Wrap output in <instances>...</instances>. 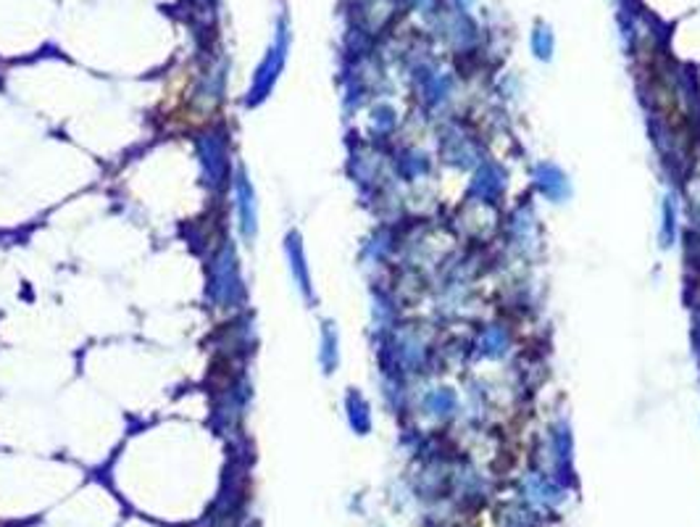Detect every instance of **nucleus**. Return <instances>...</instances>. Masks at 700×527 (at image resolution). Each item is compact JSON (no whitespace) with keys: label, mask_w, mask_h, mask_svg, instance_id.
I'll list each match as a JSON object with an SVG mask.
<instances>
[{"label":"nucleus","mask_w":700,"mask_h":527,"mask_svg":"<svg viewBox=\"0 0 700 527\" xmlns=\"http://www.w3.org/2000/svg\"><path fill=\"white\" fill-rule=\"evenodd\" d=\"M245 287H242V277H240V267H237V256H234L232 245H224L222 253L214 261V280H211V295L214 301L224 303V306H234L242 298Z\"/></svg>","instance_id":"f257e3e1"},{"label":"nucleus","mask_w":700,"mask_h":527,"mask_svg":"<svg viewBox=\"0 0 700 527\" xmlns=\"http://www.w3.org/2000/svg\"><path fill=\"white\" fill-rule=\"evenodd\" d=\"M200 162H203V174H206V182L211 188H219L227 177V143L222 135L216 132H208L200 137Z\"/></svg>","instance_id":"f03ea898"},{"label":"nucleus","mask_w":700,"mask_h":527,"mask_svg":"<svg viewBox=\"0 0 700 527\" xmlns=\"http://www.w3.org/2000/svg\"><path fill=\"white\" fill-rule=\"evenodd\" d=\"M282 61H284V45L279 42L276 48H272V50H269L267 61L258 66V75H256V80H253L250 90H248V98H245V103H248V106H258L261 101H267V98H269L274 82H276L279 72H282Z\"/></svg>","instance_id":"7ed1b4c3"},{"label":"nucleus","mask_w":700,"mask_h":527,"mask_svg":"<svg viewBox=\"0 0 700 527\" xmlns=\"http://www.w3.org/2000/svg\"><path fill=\"white\" fill-rule=\"evenodd\" d=\"M234 190H237V208H240V227L245 238H256L258 233V203H256V193L250 180L245 177V171H237L234 180Z\"/></svg>","instance_id":"20e7f679"},{"label":"nucleus","mask_w":700,"mask_h":527,"mask_svg":"<svg viewBox=\"0 0 700 527\" xmlns=\"http://www.w3.org/2000/svg\"><path fill=\"white\" fill-rule=\"evenodd\" d=\"M535 185L545 198L561 203L569 198V180L566 174L553 163H538L535 166Z\"/></svg>","instance_id":"39448f33"},{"label":"nucleus","mask_w":700,"mask_h":527,"mask_svg":"<svg viewBox=\"0 0 700 527\" xmlns=\"http://www.w3.org/2000/svg\"><path fill=\"white\" fill-rule=\"evenodd\" d=\"M287 259H290V272H293V280L298 283L301 293L311 301L313 298V287H311V275H309V264H306V253H303V241L298 233H290L287 235Z\"/></svg>","instance_id":"423d86ee"},{"label":"nucleus","mask_w":700,"mask_h":527,"mask_svg":"<svg viewBox=\"0 0 700 527\" xmlns=\"http://www.w3.org/2000/svg\"><path fill=\"white\" fill-rule=\"evenodd\" d=\"M503 188H506V177H503L501 166H495V163L482 166V169L474 174V182H471V193L479 196V198H485L487 203L495 201V198L503 193Z\"/></svg>","instance_id":"0eeeda50"},{"label":"nucleus","mask_w":700,"mask_h":527,"mask_svg":"<svg viewBox=\"0 0 700 527\" xmlns=\"http://www.w3.org/2000/svg\"><path fill=\"white\" fill-rule=\"evenodd\" d=\"M319 359H321V366H324L327 374L335 372L340 354H337V329L332 322L321 327V354H319Z\"/></svg>","instance_id":"6e6552de"},{"label":"nucleus","mask_w":700,"mask_h":527,"mask_svg":"<svg viewBox=\"0 0 700 527\" xmlns=\"http://www.w3.org/2000/svg\"><path fill=\"white\" fill-rule=\"evenodd\" d=\"M346 406H348V419H350V425H353V430H358L361 435L363 433H369V427H372V414H369V404H366V399L361 396V393H350L348 396V401H346Z\"/></svg>","instance_id":"1a4fd4ad"},{"label":"nucleus","mask_w":700,"mask_h":527,"mask_svg":"<svg viewBox=\"0 0 700 527\" xmlns=\"http://www.w3.org/2000/svg\"><path fill=\"white\" fill-rule=\"evenodd\" d=\"M661 219V245L671 248L677 241V206H674V198H663Z\"/></svg>","instance_id":"9d476101"},{"label":"nucleus","mask_w":700,"mask_h":527,"mask_svg":"<svg viewBox=\"0 0 700 527\" xmlns=\"http://www.w3.org/2000/svg\"><path fill=\"white\" fill-rule=\"evenodd\" d=\"M432 414H451V411H456V406H459V399H456V393L453 391H448V388H442V391H434V393H429L427 401H424Z\"/></svg>","instance_id":"9b49d317"},{"label":"nucleus","mask_w":700,"mask_h":527,"mask_svg":"<svg viewBox=\"0 0 700 527\" xmlns=\"http://www.w3.org/2000/svg\"><path fill=\"white\" fill-rule=\"evenodd\" d=\"M485 354L487 356H503V351H506L508 346V338L506 332L501 329V327H490L487 329V335H485Z\"/></svg>","instance_id":"f8f14e48"}]
</instances>
